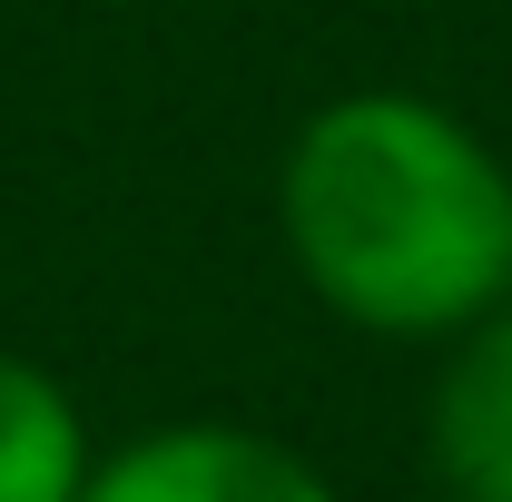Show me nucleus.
Returning <instances> with one entry per match:
<instances>
[{
  "label": "nucleus",
  "instance_id": "nucleus-1",
  "mask_svg": "<svg viewBox=\"0 0 512 502\" xmlns=\"http://www.w3.org/2000/svg\"><path fill=\"white\" fill-rule=\"evenodd\" d=\"M276 227L325 315L453 345L512 306V168L414 89H355L296 128Z\"/></svg>",
  "mask_w": 512,
  "mask_h": 502
},
{
  "label": "nucleus",
  "instance_id": "nucleus-2",
  "mask_svg": "<svg viewBox=\"0 0 512 502\" xmlns=\"http://www.w3.org/2000/svg\"><path fill=\"white\" fill-rule=\"evenodd\" d=\"M79 502H345L296 443L256 424H158L99 453Z\"/></svg>",
  "mask_w": 512,
  "mask_h": 502
},
{
  "label": "nucleus",
  "instance_id": "nucleus-3",
  "mask_svg": "<svg viewBox=\"0 0 512 502\" xmlns=\"http://www.w3.org/2000/svg\"><path fill=\"white\" fill-rule=\"evenodd\" d=\"M424 463L453 502H512V306L444 345L424 394Z\"/></svg>",
  "mask_w": 512,
  "mask_h": 502
},
{
  "label": "nucleus",
  "instance_id": "nucleus-4",
  "mask_svg": "<svg viewBox=\"0 0 512 502\" xmlns=\"http://www.w3.org/2000/svg\"><path fill=\"white\" fill-rule=\"evenodd\" d=\"M89 473H99V443L69 384L30 355H0V502H79Z\"/></svg>",
  "mask_w": 512,
  "mask_h": 502
}]
</instances>
